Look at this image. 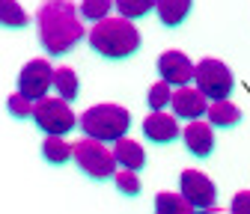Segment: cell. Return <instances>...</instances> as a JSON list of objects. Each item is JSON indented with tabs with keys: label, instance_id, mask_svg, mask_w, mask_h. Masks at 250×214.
Returning a JSON list of instances; mask_svg holds the SVG:
<instances>
[{
	"label": "cell",
	"instance_id": "1",
	"mask_svg": "<svg viewBox=\"0 0 250 214\" xmlns=\"http://www.w3.org/2000/svg\"><path fill=\"white\" fill-rule=\"evenodd\" d=\"M81 18V6H75L72 0H45L36 12V33L45 54L66 57L69 51H75L86 36Z\"/></svg>",
	"mask_w": 250,
	"mask_h": 214
},
{
	"label": "cell",
	"instance_id": "2",
	"mask_svg": "<svg viewBox=\"0 0 250 214\" xmlns=\"http://www.w3.org/2000/svg\"><path fill=\"white\" fill-rule=\"evenodd\" d=\"M89 48L104 59H128L140 51V33L131 18H102L86 33Z\"/></svg>",
	"mask_w": 250,
	"mask_h": 214
},
{
	"label": "cell",
	"instance_id": "3",
	"mask_svg": "<svg viewBox=\"0 0 250 214\" xmlns=\"http://www.w3.org/2000/svg\"><path fill=\"white\" fill-rule=\"evenodd\" d=\"M131 113L119 104H92L81 113V131L102 143H116L128 134Z\"/></svg>",
	"mask_w": 250,
	"mask_h": 214
},
{
	"label": "cell",
	"instance_id": "4",
	"mask_svg": "<svg viewBox=\"0 0 250 214\" xmlns=\"http://www.w3.org/2000/svg\"><path fill=\"white\" fill-rule=\"evenodd\" d=\"M75 164L96 181H104V178H113L116 175V155L113 149H107L102 140L96 137H83L75 143Z\"/></svg>",
	"mask_w": 250,
	"mask_h": 214
},
{
	"label": "cell",
	"instance_id": "5",
	"mask_svg": "<svg viewBox=\"0 0 250 214\" xmlns=\"http://www.w3.org/2000/svg\"><path fill=\"white\" fill-rule=\"evenodd\" d=\"M33 122L39 125V131L45 134H62L66 137L69 131H75V125H81V119H75L72 107L66 98H39L33 107Z\"/></svg>",
	"mask_w": 250,
	"mask_h": 214
},
{
	"label": "cell",
	"instance_id": "6",
	"mask_svg": "<svg viewBox=\"0 0 250 214\" xmlns=\"http://www.w3.org/2000/svg\"><path fill=\"white\" fill-rule=\"evenodd\" d=\"M194 80H197V86L206 93L208 101L229 98L232 86H235V78H232L229 66L221 63V59H214V57L200 59V63H197V72H194Z\"/></svg>",
	"mask_w": 250,
	"mask_h": 214
},
{
	"label": "cell",
	"instance_id": "7",
	"mask_svg": "<svg viewBox=\"0 0 250 214\" xmlns=\"http://www.w3.org/2000/svg\"><path fill=\"white\" fill-rule=\"evenodd\" d=\"M54 72L48 59H30V63L18 72V93H24L30 101H39L48 96V89L54 86Z\"/></svg>",
	"mask_w": 250,
	"mask_h": 214
},
{
	"label": "cell",
	"instance_id": "8",
	"mask_svg": "<svg viewBox=\"0 0 250 214\" xmlns=\"http://www.w3.org/2000/svg\"><path fill=\"white\" fill-rule=\"evenodd\" d=\"M179 188H182V196L188 202H194L197 211H211L214 202H217V188H214V181L200 173V170H185L179 175Z\"/></svg>",
	"mask_w": 250,
	"mask_h": 214
},
{
	"label": "cell",
	"instance_id": "9",
	"mask_svg": "<svg viewBox=\"0 0 250 214\" xmlns=\"http://www.w3.org/2000/svg\"><path fill=\"white\" fill-rule=\"evenodd\" d=\"M194 72H197V66L182 51H164L158 57V75H161V80H167L173 86H188L194 80Z\"/></svg>",
	"mask_w": 250,
	"mask_h": 214
},
{
	"label": "cell",
	"instance_id": "10",
	"mask_svg": "<svg viewBox=\"0 0 250 214\" xmlns=\"http://www.w3.org/2000/svg\"><path fill=\"white\" fill-rule=\"evenodd\" d=\"M173 113L179 116V119H188V122H194V119H200V116H206L208 113V98H206V93L197 86H176L173 89Z\"/></svg>",
	"mask_w": 250,
	"mask_h": 214
},
{
	"label": "cell",
	"instance_id": "11",
	"mask_svg": "<svg viewBox=\"0 0 250 214\" xmlns=\"http://www.w3.org/2000/svg\"><path fill=\"white\" fill-rule=\"evenodd\" d=\"M143 134H146V140L155 143V146H167V143H173V140L182 137V128L176 125V113L170 116V113H164V110H152V113L143 119Z\"/></svg>",
	"mask_w": 250,
	"mask_h": 214
},
{
	"label": "cell",
	"instance_id": "12",
	"mask_svg": "<svg viewBox=\"0 0 250 214\" xmlns=\"http://www.w3.org/2000/svg\"><path fill=\"white\" fill-rule=\"evenodd\" d=\"M214 125L211 122H203V119H194L188 122V128H182V140H185V149L197 158H208L214 152Z\"/></svg>",
	"mask_w": 250,
	"mask_h": 214
},
{
	"label": "cell",
	"instance_id": "13",
	"mask_svg": "<svg viewBox=\"0 0 250 214\" xmlns=\"http://www.w3.org/2000/svg\"><path fill=\"white\" fill-rule=\"evenodd\" d=\"M113 155L119 161V167H128V170H143L146 167V152L137 140H128V137H122L113 143Z\"/></svg>",
	"mask_w": 250,
	"mask_h": 214
},
{
	"label": "cell",
	"instance_id": "14",
	"mask_svg": "<svg viewBox=\"0 0 250 214\" xmlns=\"http://www.w3.org/2000/svg\"><path fill=\"white\" fill-rule=\"evenodd\" d=\"M206 116H208V122H211L214 128H235V125H241V110H238L229 98L211 101Z\"/></svg>",
	"mask_w": 250,
	"mask_h": 214
},
{
	"label": "cell",
	"instance_id": "15",
	"mask_svg": "<svg viewBox=\"0 0 250 214\" xmlns=\"http://www.w3.org/2000/svg\"><path fill=\"white\" fill-rule=\"evenodd\" d=\"M191 6H194V0H158L155 9H158V18L164 27H179L188 18Z\"/></svg>",
	"mask_w": 250,
	"mask_h": 214
},
{
	"label": "cell",
	"instance_id": "16",
	"mask_svg": "<svg viewBox=\"0 0 250 214\" xmlns=\"http://www.w3.org/2000/svg\"><path fill=\"white\" fill-rule=\"evenodd\" d=\"M42 155L48 164H66L69 158H75V146L62 140V134H48L42 143Z\"/></svg>",
	"mask_w": 250,
	"mask_h": 214
},
{
	"label": "cell",
	"instance_id": "17",
	"mask_svg": "<svg viewBox=\"0 0 250 214\" xmlns=\"http://www.w3.org/2000/svg\"><path fill=\"white\" fill-rule=\"evenodd\" d=\"M54 89H57V96H60V98L75 101L78 93H81V80H78L75 69H69V66L57 69V72H54Z\"/></svg>",
	"mask_w": 250,
	"mask_h": 214
},
{
	"label": "cell",
	"instance_id": "18",
	"mask_svg": "<svg viewBox=\"0 0 250 214\" xmlns=\"http://www.w3.org/2000/svg\"><path fill=\"white\" fill-rule=\"evenodd\" d=\"M155 211L158 214H194V202H188L182 194H158L155 196Z\"/></svg>",
	"mask_w": 250,
	"mask_h": 214
},
{
	"label": "cell",
	"instance_id": "19",
	"mask_svg": "<svg viewBox=\"0 0 250 214\" xmlns=\"http://www.w3.org/2000/svg\"><path fill=\"white\" fill-rule=\"evenodd\" d=\"M0 24L9 30H21L30 24V15L21 9L18 0H0Z\"/></svg>",
	"mask_w": 250,
	"mask_h": 214
},
{
	"label": "cell",
	"instance_id": "20",
	"mask_svg": "<svg viewBox=\"0 0 250 214\" xmlns=\"http://www.w3.org/2000/svg\"><path fill=\"white\" fill-rule=\"evenodd\" d=\"M155 6H158V0H116V12L122 18H143L146 12H152Z\"/></svg>",
	"mask_w": 250,
	"mask_h": 214
},
{
	"label": "cell",
	"instance_id": "21",
	"mask_svg": "<svg viewBox=\"0 0 250 214\" xmlns=\"http://www.w3.org/2000/svg\"><path fill=\"white\" fill-rule=\"evenodd\" d=\"M113 181H116V191H119L122 196H137L140 188H143V185H140V178H137V170H128V167L116 170Z\"/></svg>",
	"mask_w": 250,
	"mask_h": 214
},
{
	"label": "cell",
	"instance_id": "22",
	"mask_svg": "<svg viewBox=\"0 0 250 214\" xmlns=\"http://www.w3.org/2000/svg\"><path fill=\"white\" fill-rule=\"evenodd\" d=\"M146 101H149V107H152V110H164V107H170V104H173V83H167V80L152 83Z\"/></svg>",
	"mask_w": 250,
	"mask_h": 214
},
{
	"label": "cell",
	"instance_id": "23",
	"mask_svg": "<svg viewBox=\"0 0 250 214\" xmlns=\"http://www.w3.org/2000/svg\"><path fill=\"white\" fill-rule=\"evenodd\" d=\"M116 6V0H83L81 3V15L86 21H102L107 18V12Z\"/></svg>",
	"mask_w": 250,
	"mask_h": 214
},
{
	"label": "cell",
	"instance_id": "24",
	"mask_svg": "<svg viewBox=\"0 0 250 214\" xmlns=\"http://www.w3.org/2000/svg\"><path fill=\"white\" fill-rule=\"evenodd\" d=\"M6 107H9V113H12L15 119H27V116H33L36 101H30L24 93H12V96L6 98Z\"/></svg>",
	"mask_w": 250,
	"mask_h": 214
},
{
	"label": "cell",
	"instance_id": "25",
	"mask_svg": "<svg viewBox=\"0 0 250 214\" xmlns=\"http://www.w3.org/2000/svg\"><path fill=\"white\" fill-rule=\"evenodd\" d=\"M232 214H250V191H241L232 196V205H229Z\"/></svg>",
	"mask_w": 250,
	"mask_h": 214
}]
</instances>
